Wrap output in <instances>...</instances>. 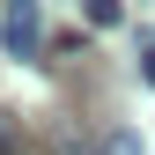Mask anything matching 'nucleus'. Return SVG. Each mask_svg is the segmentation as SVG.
I'll list each match as a JSON object with an SVG mask.
<instances>
[{"label":"nucleus","mask_w":155,"mask_h":155,"mask_svg":"<svg viewBox=\"0 0 155 155\" xmlns=\"http://www.w3.org/2000/svg\"><path fill=\"white\" fill-rule=\"evenodd\" d=\"M140 81L155 89V45H140Z\"/></svg>","instance_id":"nucleus-4"},{"label":"nucleus","mask_w":155,"mask_h":155,"mask_svg":"<svg viewBox=\"0 0 155 155\" xmlns=\"http://www.w3.org/2000/svg\"><path fill=\"white\" fill-rule=\"evenodd\" d=\"M0 45H8L15 59H37V52H45V15H37V0H15V8L0 15Z\"/></svg>","instance_id":"nucleus-1"},{"label":"nucleus","mask_w":155,"mask_h":155,"mask_svg":"<svg viewBox=\"0 0 155 155\" xmlns=\"http://www.w3.org/2000/svg\"><path fill=\"white\" fill-rule=\"evenodd\" d=\"M96 155H140V140H133V133H111V140L96 148Z\"/></svg>","instance_id":"nucleus-3"},{"label":"nucleus","mask_w":155,"mask_h":155,"mask_svg":"<svg viewBox=\"0 0 155 155\" xmlns=\"http://www.w3.org/2000/svg\"><path fill=\"white\" fill-rule=\"evenodd\" d=\"M52 148H59V155H81V148H74V133H59V140H52Z\"/></svg>","instance_id":"nucleus-5"},{"label":"nucleus","mask_w":155,"mask_h":155,"mask_svg":"<svg viewBox=\"0 0 155 155\" xmlns=\"http://www.w3.org/2000/svg\"><path fill=\"white\" fill-rule=\"evenodd\" d=\"M81 15H89V30H118L126 8H118V0H81Z\"/></svg>","instance_id":"nucleus-2"}]
</instances>
